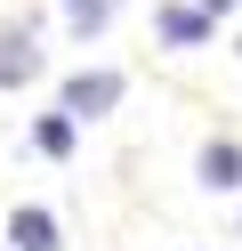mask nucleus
<instances>
[{
	"mask_svg": "<svg viewBox=\"0 0 242 251\" xmlns=\"http://www.w3.org/2000/svg\"><path fill=\"white\" fill-rule=\"evenodd\" d=\"M154 25H161V41H170V49H202V41H210V17H202V8H186V0H170Z\"/></svg>",
	"mask_w": 242,
	"mask_h": 251,
	"instance_id": "nucleus-4",
	"label": "nucleus"
},
{
	"mask_svg": "<svg viewBox=\"0 0 242 251\" xmlns=\"http://www.w3.org/2000/svg\"><path fill=\"white\" fill-rule=\"evenodd\" d=\"M32 146H41V154H73V122H65V114H41V122H32Z\"/></svg>",
	"mask_w": 242,
	"mask_h": 251,
	"instance_id": "nucleus-7",
	"label": "nucleus"
},
{
	"mask_svg": "<svg viewBox=\"0 0 242 251\" xmlns=\"http://www.w3.org/2000/svg\"><path fill=\"white\" fill-rule=\"evenodd\" d=\"M121 73H113V65H81L73 73V81H65V98H57V114L65 122H73V130H81V122H97V114H113V105H121Z\"/></svg>",
	"mask_w": 242,
	"mask_h": 251,
	"instance_id": "nucleus-1",
	"label": "nucleus"
},
{
	"mask_svg": "<svg viewBox=\"0 0 242 251\" xmlns=\"http://www.w3.org/2000/svg\"><path fill=\"white\" fill-rule=\"evenodd\" d=\"M194 170H202V186L226 195V186H242V146H234V138H210V146L194 154Z\"/></svg>",
	"mask_w": 242,
	"mask_h": 251,
	"instance_id": "nucleus-3",
	"label": "nucleus"
},
{
	"mask_svg": "<svg viewBox=\"0 0 242 251\" xmlns=\"http://www.w3.org/2000/svg\"><path fill=\"white\" fill-rule=\"evenodd\" d=\"M8 243L16 251H57V219H48L41 202H24V211L8 219Z\"/></svg>",
	"mask_w": 242,
	"mask_h": 251,
	"instance_id": "nucleus-5",
	"label": "nucleus"
},
{
	"mask_svg": "<svg viewBox=\"0 0 242 251\" xmlns=\"http://www.w3.org/2000/svg\"><path fill=\"white\" fill-rule=\"evenodd\" d=\"M65 25H73L81 41H89V33H105V25H113V0H65Z\"/></svg>",
	"mask_w": 242,
	"mask_h": 251,
	"instance_id": "nucleus-6",
	"label": "nucleus"
},
{
	"mask_svg": "<svg viewBox=\"0 0 242 251\" xmlns=\"http://www.w3.org/2000/svg\"><path fill=\"white\" fill-rule=\"evenodd\" d=\"M41 81V41H32V25H0V89H24Z\"/></svg>",
	"mask_w": 242,
	"mask_h": 251,
	"instance_id": "nucleus-2",
	"label": "nucleus"
},
{
	"mask_svg": "<svg viewBox=\"0 0 242 251\" xmlns=\"http://www.w3.org/2000/svg\"><path fill=\"white\" fill-rule=\"evenodd\" d=\"M194 8H202V17H226V8H234V0H194Z\"/></svg>",
	"mask_w": 242,
	"mask_h": 251,
	"instance_id": "nucleus-8",
	"label": "nucleus"
}]
</instances>
